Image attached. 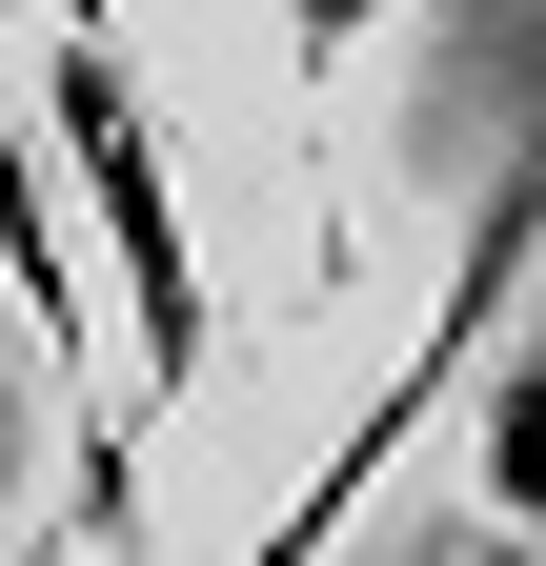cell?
<instances>
[{"label": "cell", "mask_w": 546, "mask_h": 566, "mask_svg": "<svg viewBox=\"0 0 546 566\" xmlns=\"http://www.w3.org/2000/svg\"><path fill=\"white\" fill-rule=\"evenodd\" d=\"M0 283H21V324L61 344V365H102V344H122V324H102V283H82V243H61V182H41V142H21V122H0Z\"/></svg>", "instance_id": "2"}, {"label": "cell", "mask_w": 546, "mask_h": 566, "mask_svg": "<svg viewBox=\"0 0 546 566\" xmlns=\"http://www.w3.org/2000/svg\"><path fill=\"white\" fill-rule=\"evenodd\" d=\"M304 21H324V41H345V21H365V0H304Z\"/></svg>", "instance_id": "5"}, {"label": "cell", "mask_w": 546, "mask_h": 566, "mask_svg": "<svg viewBox=\"0 0 546 566\" xmlns=\"http://www.w3.org/2000/svg\"><path fill=\"white\" fill-rule=\"evenodd\" d=\"M0 21H41V41H102V0H0Z\"/></svg>", "instance_id": "4"}, {"label": "cell", "mask_w": 546, "mask_h": 566, "mask_svg": "<svg viewBox=\"0 0 546 566\" xmlns=\"http://www.w3.org/2000/svg\"><path fill=\"white\" fill-rule=\"evenodd\" d=\"M486 546L546 566V324L486 344Z\"/></svg>", "instance_id": "3"}, {"label": "cell", "mask_w": 546, "mask_h": 566, "mask_svg": "<svg viewBox=\"0 0 546 566\" xmlns=\"http://www.w3.org/2000/svg\"><path fill=\"white\" fill-rule=\"evenodd\" d=\"M41 182L82 202V243H102V324H122V405H102V446L122 485H143V446L202 405V344H223V283H202V223H182V163H162V122H143V61L122 41H41Z\"/></svg>", "instance_id": "1"}]
</instances>
